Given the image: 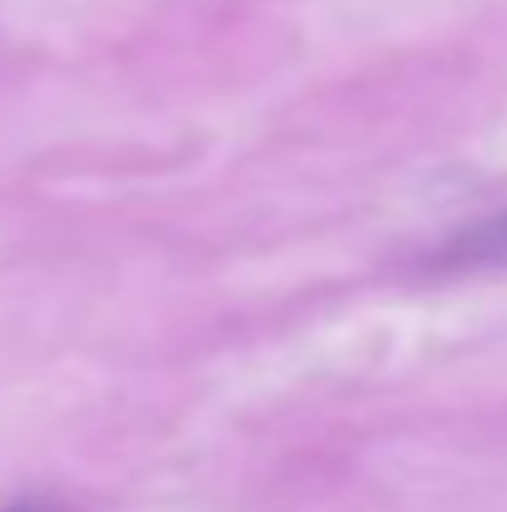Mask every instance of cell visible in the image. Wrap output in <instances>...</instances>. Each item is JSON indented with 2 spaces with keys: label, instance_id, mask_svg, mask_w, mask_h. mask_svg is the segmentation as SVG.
Returning <instances> with one entry per match:
<instances>
[{
  "label": "cell",
  "instance_id": "obj_1",
  "mask_svg": "<svg viewBox=\"0 0 507 512\" xmlns=\"http://www.w3.org/2000/svg\"><path fill=\"white\" fill-rule=\"evenodd\" d=\"M453 264H507V214L453 244Z\"/></svg>",
  "mask_w": 507,
  "mask_h": 512
}]
</instances>
